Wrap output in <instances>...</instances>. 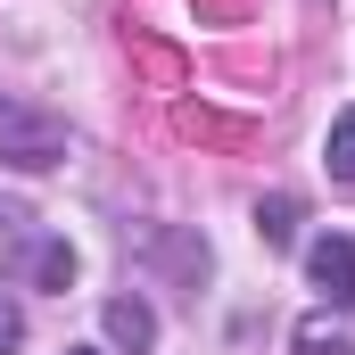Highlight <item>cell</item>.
<instances>
[{
	"mask_svg": "<svg viewBox=\"0 0 355 355\" xmlns=\"http://www.w3.org/2000/svg\"><path fill=\"white\" fill-rule=\"evenodd\" d=\"M0 157L17 174H50L67 157V124L42 116V107H25V99H0Z\"/></svg>",
	"mask_w": 355,
	"mask_h": 355,
	"instance_id": "cell-1",
	"label": "cell"
},
{
	"mask_svg": "<svg viewBox=\"0 0 355 355\" xmlns=\"http://www.w3.org/2000/svg\"><path fill=\"white\" fill-rule=\"evenodd\" d=\"M306 272H314L322 306L355 314V240H314V248H306Z\"/></svg>",
	"mask_w": 355,
	"mask_h": 355,
	"instance_id": "cell-2",
	"label": "cell"
},
{
	"mask_svg": "<svg viewBox=\"0 0 355 355\" xmlns=\"http://www.w3.org/2000/svg\"><path fill=\"white\" fill-rule=\"evenodd\" d=\"M107 339H116L124 355H149L157 347V314H149L141 297H107Z\"/></svg>",
	"mask_w": 355,
	"mask_h": 355,
	"instance_id": "cell-3",
	"label": "cell"
},
{
	"mask_svg": "<svg viewBox=\"0 0 355 355\" xmlns=\"http://www.w3.org/2000/svg\"><path fill=\"white\" fill-rule=\"evenodd\" d=\"M322 166H331V182H355V107H339V116H331V141H322Z\"/></svg>",
	"mask_w": 355,
	"mask_h": 355,
	"instance_id": "cell-4",
	"label": "cell"
},
{
	"mask_svg": "<svg viewBox=\"0 0 355 355\" xmlns=\"http://www.w3.org/2000/svg\"><path fill=\"white\" fill-rule=\"evenodd\" d=\"M257 232H265V248H289L297 240V198H265L257 207Z\"/></svg>",
	"mask_w": 355,
	"mask_h": 355,
	"instance_id": "cell-5",
	"label": "cell"
},
{
	"mask_svg": "<svg viewBox=\"0 0 355 355\" xmlns=\"http://www.w3.org/2000/svg\"><path fill=\"white\" fill-rule=\"evenodd\" d=\"M33 281H42V289H67V281H75V248H58V240H50V248L33 257Z\"/></svg>",
	"mask_w": 355,
	"mask_h": 355,
	"instance_id": "cell-6",
	"label": "cell"
},
{
	"mask_svg": "<svg viewBox=\"0 0 355 355\" xmlns=\"http://www.w3.org/2000/svg\"><path fill=\"white\" fill-rule=\"evenodd\" d=\"M297 355H355V347L331 331V322H297Z\"/></svg>",
	"mask_w": 355,
	"mask_h": 355,
	"instance_id": "cell-7",
	"label": "cell"
},
{
	"mask_svg": "<svg viewBox=\"0 0 355 355\" xmlns=\"http://www.w3.org/2000/svg\"><path fill=\"white\" fill-rule=\"evenodd\" d=\"M17 339H25V314H17V297H8V289H0V355L17 347Z\"/></svg>",
	"mask_w": 355,
	"mask_h": 355,
	"instance_id": "cell-8",
	"label": "cell"
},
{
	"mask_svg": "<svg viewBox=\"0 0 355 355\" xmlns=\"http://www.w3.org/2000/svg\"><path fill=\"white\" fill-rule=\"evenodd\" d=\"M67 355H91V347H67Z\"/></svg>",
	"mask_w": 355,
	"mask_h": 355,
	"instance_id": "cell-9",
	"label": "cell"
}]
</instances>
